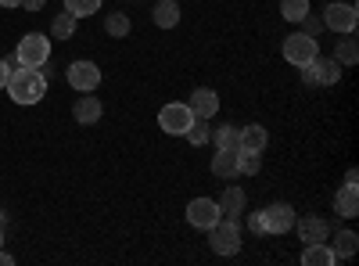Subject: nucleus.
<instances>
[{"mask_svg":"<svg viewBox=\"0 0 359 266\" xmlns=\"http://www.w3.org/2000/svg\"><path fill=\"white\" fill-rule=\"evenodd\" d=\"M4 91L11 94L15 105H36V101L47 94V76H43L40 69L18 65V69H11V79H8Z\"/></svg>","mask_w":359,"mask_h":266,"instance_id":"1","label":"nucleus"},{"mask_svg":"<svg viewBox=\"0 0 359 266\" xmlns=\"http://www.w3.org/2000/svg\"><path fill=\"white\" fill-rule=\"evenodd\" d=\"M252 227H255L259 234H284V230H291V227H294V209H291L287 201L266 205L262 213H255V216H252Z\"/></svg>","mask_w":359,"mask_h":266,"instance_id":"2","label":"nucleus"},{"mask_svg":"<svg viewBox=\"0 0 359 266\" xmlns=\"http://www.w3.org/2000/svg\"><path fill=\"white\" fill-rule=\"evenodd\" d=\"M15 58H18V65H25V69H43L50 62V36H43V33L22 36Z\"/></svg>","mask_w":359,"mask_h":266,"instance_id":"3","label":"nucleus"},{"mask_svg":"<svg viewBox=\"0 0 359 266\" xmlns=\"http://www.w3.org/2000/svg\"><path fill=\"white\" fill-rule=\"evenodd\" d=\"M208 245H212L216 255L241 252V227H237V220H219L216 227H208Z\"/></svg>","mask_w":359,"mask_h":266,"instance_id":"4","label":"nucleus"},{"mask_svg":"<svg viewBox=\"0 0 359 266\" xmlns=\"http://www.w3.org/2000/svg\"><path fill=\"white\" fill-rule=\"evenodd\" d=\"M316 54H320V47H316V36H309V33H291L284 40V62H291L298 69L309 65Z\"/></svg>","mask_w":359,"mask_h":266,"instance_id":"5","label":"nucleus"},{"mask_svg":"<svg viewBox=\"0 0 359 266\" xmlns=\"http://www.w3.org/2000/svg\"><path fill=\"white\" fill-rule=\"evenodd\" d=\"M191 123H194V112H191V105H184V101H172V105H165V108L158 112V126H162L165 133H172V137H184Z\"/></svg>","mask_w":359,"mask_h":266,"instance_id":"6","label":"nucleus"},{"mask_svg":"<svg viewBox=\"0 0 359 266\" xmlns=\"http://www.w3.org/2000/svg\"><path fill=\"white\" fill-rule=\"evenodd\" d=\"M65 76H69V86L79 91V94H94L101 86V69L94 62H72Z\"/></svg>","mask_w":359,"mask_h":266,"instance_id":"7","label":"nucleus"},{"mask_svg":"<svg viewBox=\"0 0 359 266\" xmlns=\"http://www.w3.org/2000/svg\"><path fill=\"white\" fill-rule=\"evenodd\" d=\"M338 76H341V69H338L334 58H320L316 54L309 65H302V79L306 83H316V86H334Z\"/></svg>","mask_w":359,"mask_h":266,"instance_id":"8","label":"nucleus"},{"mask_svg":"<svg viewBox=\"0 0 359 266\" xmlns=\"http://www.w3.org/2000/svg\"><path fill=\"white\" fill-rule=\"evenodd\" d=\"M219 220H223L219 201H212V198H194V201L187 205V223H191V227H198V230L216 227Z\"/></svg>","mask_w":359,"mask_h":266,"instance_id":"9","label":"nucleus"},{"mask_svg":"<svg viewBox=\"0 0 359 266\" xmlns=\"http://www.w3.org/2000/svg\"><path fill=\"white\" fill-rule=\"evenodd\" d=\"M323 25H327V29H334V33H355V25H359V11H355V4H327V11H323Z\"/></svg>","mask_w":359,"mask_h":266,"instance_id":"10","label":"nucleus"},{"mask_svg":"<svg viewBox=\"0 0 359 266\" xmlns=\"http://www.w3.org/2000/svg\"><path fill=\"white\" fill-rule=\"evenodd\" d=\"M187 105H191V112L198 115V119H212V115L219 112V94L212 91V86H198Z\"/></svg>","mask_w":359,"mask_h":266,"instance_id":"11","label":"nucleus"},{"mask_svg":"<svg viewBox=\"0 0 359 266\" xmlns=\"http://www.w3.org/2000/svg\"><path fill=\"white\" fill-rule=\"evenodd\" d=\"M294 227H298V234H302V241H306V245L331 238V223H327V220H316V216H309V220H294Z\"/></svg>","mask_w":359,"mask_h":266,"instance_id":"12","label":"nucleus"},{"mask_svg":"<svg viewBox=\"0 0 359 266\" xmlns=\"http://www.w3.org/2000/svg\"><path fill=\"white\" fill-rule=\"evenodd\" d=\"M302 262H306V266H334V262H338V255H334L331 241H313V245H306Z\"/></svg>","mask_w":359,"mask_h":266,"instance_id":"13","label":"nucleus"},{"mask_svg":"<svg viewBox=\"0 0 359 266\" xmlns=\"http://www.w3.org/2000/svg\"><path fill=\"white\" fill-rule=\"evenodd\" d=\"M212 173L219 176V180H230V176H237V147H216Z\"/></svg>","mask_w":359,"mask_h":266,"instance_id":"14","label":"nucleus"},{"mask_svg":"<svg viewBox=\"0 0 359 266\" xmlns=\"http://www.w3.org/2000/svg\"><path fill=\"white\" fill-rule=\"evenodd\" d=\"M245 205H248V198H245L241 187H226V191H223V201H219V213H223L226 220H241Z\"/></svg>","mask_w":359,"mask_h":266,"instance_id":"15","label":"nucleus"},{"mask_svg":"<svg viewBox=\"0 0 359 266\" xmlns=\"http://www.w3.org/2000/svg\"><path fill=\"white\" fill-rule=\"evenodd\" d=\"M334 213L345 216V220L359 216V187H348V184H345V187L334 194Z\"/></svg>","mask_w":359,"mask_h":266,"instance_id":"16","label":"nucleus"},{"mask_svg":"<svg viewBox=\"0 0 359 266\" xmlns=\"http://www.w3.org/2000/svg\"><path fill=\"white\" fill-rule=\"evenodd\" d=\"M101 112H104V108H101L97 98H79L76 108H72V115H76V123H79V126H94V123L101 119Z\"/></svg>","mask_w":359,"mask_h":266,"instance_id":"17","label":"nucleus"},{"mask_svg":"<svg viewBox=\"0 0 359 266\" xmlns=\"http://www.w3.org/2000/svg\"><path fill=\"white\" fill-rule=\"evenodd\" d=\"M266 144H269L266 126L252 123V126H245V130H241V147H245V152H259V155H262V147H266Z\"/></svg>","mask_w":359,"mask_h":266,"instance_id":"18","label":"nucleus"},{"mask_svg":"<svg viewBox=\"0 0 359 266\" xmlns=\"http://www.w3.org/2000/svg\"><path fill=\"white\" fill-rule=\"evenodd\" d=\"M180 22V4L176 0H162V4H155V25L158 29H172Z\"/></svg>","mask_w":359,"mask_h":266,"instance_id":"19","label":"nucleus"},{"mask_svg":"<svg viewBox=\"0 0 359 266\" xmlns=\"http://www.w3.org/2000/svg\"><path fill=\"white\" fill-rule=\"evenodd\" d=\"M334 255L338 259H352L355 248H359V238H355V230H338V238H334Z\"/></svg>","mask_w":359,"mask_h":266,"instance_id":"20","label":"nucleus"},{"mask_svg":"<svg viewBox=\"0 0 359 266\" xmlns=\"http://www.w3.org/2000/svg\"><path fill=\"white\" fill-rule=\"evenodd\" d=\"M72 33H76V15L72 11H62V15L50 22V36L54 40H69Z\"/></svg>","mask_w":359,"mask_h":266,"instance_id":"21","label":"nucleus"},{"mask_svg":"<svg viewBox=\"0 0 359 266\" xmlns=\"http://www.w3.org/2000/svg\"><path fill=\"white\" fill-rule=\"evenodd\" d=\"M208 140H212L216 147H241V130L237 126H216Z\"/></svg>","mask_w":359,"mask_h":266,"instance_id":"22","label":"nucleus"},{"mask_svg":"<svg viewBox=\"0 0 359 266\" xmlns=\"http://www.w3.org/2000/svg\"><path fill=\"white\" fill-rule=\"evenodd\" d=\"M259 169H262V159H259V152H245V147H237V173L255 176Z\"/></svg>","mask_w":359,"mask_h":266,"instance_id":"23","label":"nucleus"},{"mask_svg":"<svg viewBox=\"0 0 359 266\" xmlns=\"http://www.w3.org/2000/svg\"><path fill=\"white\" fill-rule=\"evenodd\" d=\"M194 147H201V144H208V137H212V126H208V119H198L194 115V123L187 126V133H184Z\"/></svg>","mask_w":359,"mask_h":266,"instance_id":"24","label":"nucleus"},{"mask_svg":"<svg viewBox=\"0 0 359 266\" xmlns=\"http://www.w3.org/2000/svg\"><path fill=\"white\" fill-rule=\"evenodd\" d=\"M65 11H72L76 18H90L94 11H101V0H65Z\"/></svg>","mask_w":359,"mask_h":266,"instance_id":"25","label":"nucleus"},{"mask_svg":"<svg viewBox=\"0 0 359 266\" xmlns=\"http://www.w3.org/2000/svg\"><path fill=\"white\" fill-rule=\"evenodd\" d=\"M280 11H284L287 22H302V18L309 15V0H284Z\"/></svg>","mask_w":359,"mask_h":266,"instance_id":"26","label":"nucleus"},{"mask_svg":"<svg viewBox=\"0 0 359 266\" xmlns=\"http://www.w3.org/2000/svg\"><path fill=\"white\" fill-rule=\"evenodd\" d=\"M104 33H108V36H126V33H130V18H126L123 11L108 15V22H104Z\"/></svg>","mask_w":359,"mask_h":266,"instance_id":"27","label":"nucleus"},{"mask_svg":"<svg viewBox=\"0 0 359 266\" xmlns=\"http://www.w3.org/2000/svg\"><path fill=\"white\" fill-rule=\"evenodd\" d=\"M355 58H359L355 40H341V44H338V54H334V62H338V65H355Z\"/></svg>","mask_w":359,"mask_h":266,"instance_id":"28","label":"nucleus"},{"mask_svg":"<svg viewBox=\"0 0 359 266\" xmlns=\"http://www.w3.org/2000/svg\"><path fill=\"white\" fill-rule=\"evenodd\" d=\"M302 22H306V33H309V36H316L320 29H323V22H320V18H309V15H306Z\"/></svg>","mask_w":359,"mask_h":266,"instance_id":"29","label":"nucleus"},{"mask_svg":"<svg viewBox=\"0 0 359 266\" xmlns=\"http://www.w3.org/2000/svg\"><path fill=\"white\" fill-rule=\"evenodd\" d=\"M8 79H11V65H8V62H0V91L8 86Z\"/></svg>","mask_w":359,"mask_h":266,"instance_id":"30","label":"nucleus"},{"mask_svg":"<svg viewBox=\"0 0 359 266\" xmlns=\"http://www.w3.org/2000/svg\"><path fill=\"white\" fill-rule=\"evenodd\" d=\"M43 4H47V0H22V4H18V8H25V11H40Z\"/></svg>","mask_w":359,"mask_h":266,"instance_id":"31","label":"nucleus"},{"mask_svg":"<svg viewBox=\"0 0 359 266\" xmlns=\"http://www.w3.org/2000/svg\"><path fill=\"white\" fill-rule=\"evenodd\" d=\"M345 184H348V187H359V173H355V169L345 173Z\"/></svg>","mask_w":359,"mask_h":266,"instance_id":"32","label":"nucleus"},{"mask_svg":"<svg viewBox=\"0 0 359 266\" xmlns=\"http://www.w3.org/2000/svg\"><path fill=\"white\" fill-rule=\"evenodd\" d=\"M11 262H15V259H11V255H8L4 248H0V266H11Z\"/></svg>","mask_w":359,"mask_h":266,"instance_id":"33","label":"nucleus"},{"mask_svg":"<svg viewBox=\"0 0 359 266\" xmlns=\"http://www.w3.org/2000/svg\"><path fill=\"white\" fill-rule=\"evenodd\" d=\"M22 0H0V8H18Z\"/></svg>","mask_w":359,"mask_h":266,"instance_id":"34","label":"nucleus"},{"mask_svg":"<svg viewBox=\"0 0 359 266\" xmlns=\"http://www.w3.org/2000/svg\"><path fill=\"white\" fill-rule=\"evenodd\" d=\"M0 248H4V227H0Z\"/></svg>","mask_w":359,"mask_h":266,"instance_id":"35","label":"nucleus"}]
</instances>
